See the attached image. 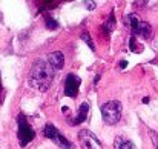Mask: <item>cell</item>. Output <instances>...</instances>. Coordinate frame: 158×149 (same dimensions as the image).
<instances>
[{"mask_svg":"<svg viewBox=\"0 0 158 149\" xmlns=\"http://www.w3.org/2000/svg\"><path fill=\"white\" fill-rule=\"evenodd\" d=\"M151 138H152V143H154L155 149H158V134H157V132L151 131Z\"/></svg>","mask_w":158,"mask_h":149,"instance_id":"obj_16","label":"cell"},{"mask_svg":"<svg viewBox=\"0 0 158 149\" xmlns=\"http://www.w3.org/2000/svg\"><path fill=\"white\" fill-rule=\"evenodd\" d=\"M141 5H143V6H146V5H148V0H143V2H141Z\"/></svg>","mask_w":158,"mask_h":149,"instance_id":"obj_19","label":"cell"},{"mask_svg":"<svg viewBox=\"0 0 158 149\" xmlns=\"http://www.w3.org/2000/svg\"><path fill=\"white\" fill-rule=\"evenodd\" d=\"M120 63H121V68H123V69H124V68L127 66V62H126V60H121Z\"/></svg>","mask_w":158,"mask_h":149,"instance_id":"obj_17","label":"cell"},{"mask_svg":"<svg viewBox=\"0 0 158 149\" xmlns=\"http://www.w3.org/2000/svg\"><path fill=\"white\" fill-rule=\"evenodd\" d=\"M88 114H89V103L88 101H83L80 106H78V111H77V115L72 121H69L72 126H77V125H81L83 121H86L88 118Z\"/></svg>","mask_w":158,"mask_h":149,"instance_id":"obj_9","label":"cell"},{"mask_svg":"<svg viewBox=\"0 0 158 149\" xmlns=\"http://www.w3.org/2000/svg\"><path fill=\"white\" fill-rule=\"evenodd\" d=\"M129 48H131V51H134V52H140V51H138V46H137V37H135V36H132V37L129 39Z\"/></svg>","mask_w":158,"mask_h":149,"instance_id":"obj_14","label":"cell"},{"mask_svg":"<svg viewBox=\"0 0 158 149\" xmlns=\"http://www.w3.org/2000/svg\"><path fill=\"white\" fill-rule=\"evenodd\" d=\"M17 138H19V145L22 148L28 146L35 138V131L29 125V121H28L25 114H19L17 115Z\"/></svg>","mask_w":158,"mask_h":149,"instance_id":"obj_3","label":"cell"},{"mask_svg":"<svg viewBox=\"0 0 158 149\" xmlns=\"http://www.w3.org/2000/svg\"><path fill=\"white\" fill-rule=\"evenodd\" d=\"M78 140L81 149H103V145L98 140V137L89 129H81L78 132Z\"/></svg>","mask_w":158,"mask_h":149,"instance_id":"obj_6","label":"cell"},{"mask_svg":"<svg viewBox=\"0 0 158 149\" xmlns=\"http://www.w3.org/2000/svg\"><path fill=\"white\" fill-rule=\"evenodd\" d=\"M80 39L89 46V49L91 51H95V45H94V42H92V39H91V36H89V32H83L81 36H80Z\"/></svg>","mask_w":158,"mask_h":149,"instance_id":"obj_13","label":"cell"},{"mask_svg":"<svg viewBox=\"0 0 158 149\" xmlns=\"http://www.w3.org/2000/svg\"><path fill=\"white\" fill-rule=\"evenodd\" d=\"M80 85H81V79L77 74H68L66 80H64V96L71 97V99H75L78 96Z\"/></svg>","mask_w":158,"mask_h":149,"instance_id":"obj_7","label":"cell"},{"mask_svg":"<svg viewBox=\"0 0 158 149\" xmlns=\"http://www.w3.org/2000/svg\"><path fill=\"white\" fill-rule=\"evenodd\" d=\"M83 3H85L88 11H94L95 9V2L94 0H83Z\"/></svg>","mask_w":158,"mask_h":149,"instance_id":"obj_15","label":"cell"},{"mask_svg":"<svg viewBox=\"0 0 158 149\" xmlns=\"http://www.w3.org/2000/svg\"><path fill=\"white\" fill-rule=\"evenodd\" d=\"M46 62L51 65L54 71H61L63 66H64V54L61 51H54L49 52L48 57H46Z\"/></svg>","mask_w":158,"mask_h":149,"instance_id":"obj_8","label":"cell"},{"mask_svg":"<svg viewBox=\"0 0 158 149\" xmlns=\"http://www.w3.org/2000/svg\"><path fill=\"white\" fill-rule=\"evenodd\" d=\"M114 149H135V145L129 138L123 135H117L114 140Z\"/></svg>","mask_w":158,"mask_h":149,"instance_id":"obj_10","label":"cell"},{"mask_svg":"<svg viewBox=\"0 0 158 149\" xmlns=\"http://www.w3.org/2000/svg\"><path fill=\"white\" fill-rule=\"evenodd\" d=\"M115 26H117V20H115L114 12H110V15H109L107 22H105V25H103V31L107 32V34H110V32L115 29Z\"/></svg>","mask_w":158,"mask_h":149,"instance_id":"obj_11","label":"cell"},{"mask_svg":"<svg viewBox=\"0 0 158 149\" xmlns=\"http://www.w3.org/2000/svg\"><path fill=\"white\" fill-rule=\"evenodd\" d=\"M43 135L46 138H49L55 146H58L60 149H74V145L71 140H68L52 123H46L43 128Z\"/></svg>","mask_w":158,"mask_h":149,"instance_id":"obj_4","label":"cell"},{"mask_svg":"<svg viewBox=\"0 0 158 149\" xmlns=\"http://www.w3.org/2000/svg\"><path fill=\"white\" fill-rule=\"evenodd\" d=\"M127 20H129V28L132 31V36H135V37L140 36L143 39H149L152 36V26L148 22L138 20L137 15H134V14H129Z\"/></svg>","mask_w":158,"mask_h":149,"instance_id":"obj_5","label":"cell"},{"mask_svg":"<svg viewBox=\"0 0 158 149\" xmlns=\"http://www.w3.org/2000/svg\"><path fill=\"white\" fill-rule=\"evenodd\" d=\"M100 112H102V118L106 125L109 126H114L120 121L121 118V114H123V104L118 101V100H109L102 104L100 108Z\"/></svg>","mask_w":158,"mask_h":149,"instance_id":"obj_2","label":"cell"},{"mask_svg":"<svg viewBox=\"0 0 158 149\" xmlns=\"http://www.w3.org/2000/svg\"><path fill=\"white\" fill-rule=\"evenodd\" d=\"M2 88H3V86H2V77H0V91H2Z\"/></svg>","mask_w":158,"mask_h":149,"instance_id":"obj_20","label":"cell"},{"mask_svg":"<svg viewBox=\"0 0 158 149\" xmlns=\"http://www.w3.org/2000/svg\"><path fill=\"white\" fill-rule=\"evenodd\" d=\"M149 100H151L149 97H144V99L141 100V101H143V103H149Z\"/></svg>","mask_w":158,"mask_h":149,"instance_id":"obj_18","label":"cell"},{"mask_svg":"<svg viewBox=\"0 0 158 149\" xmlns=\"http://www.w3.org/2000/svg\"><path fill=\"white\" fill-rule=\"evenodd\" d=\"M55 72L46 60H37L29 72V85L40 92H46L54 82Z\"/></svg>","mask_w":158,"mask_h":149,"instance_id":"obj_1","label":"cell"},{"mask_svg":"<svg viewBox=\"0 0 158 149\" xmlns=\"http://www.w3.org/2000/svg\"><path fill=\"white\" fill-rule=\"evenodd\" d=\"M45 23H46V28H48L49 31H55V29L58 28V22H57L55 19H52L51 15H46Z\"/></svg>","mask_w":158,"mask_h":149,"instance_id":"obj_12","label":"cell"}]
</instances>
